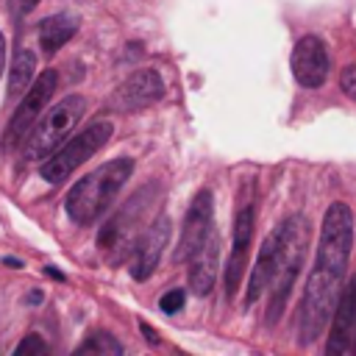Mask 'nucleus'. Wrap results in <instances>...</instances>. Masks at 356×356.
Instances as JSON below:
<instances>
[{
	"mask_svg": "<svg viewBox=\"0 0 356 356\" xmlns=\"http://www.w3.org/2000/svg\"><path fill=\"white\" fill-rule=\"evenodd\" d=\"M33 67L36 56L31 50H19L11 61V75H8V97H22L31 83H33Z\"/></svg>",
	"mask_w": 356,
	"mask_h": 356,
	"instance_id": "obj_16",
	"label": "nucleus"
},
{
	"mask_svg": "<svg viewBox=\"0 0 356 356\" xmlns=\"http://www.w3.org/2000/svg\"><path fill=\"white\" fill-rule=\"evenodd\" d=\"M353 248V211L348 203L334 200L323 217V234L317 248V261L309 273L300 309H298V342L312 345L323 325L331 320L337 300L342 295V278Z\"/></svg>",
	"mask_w": 356,
	"mask_h": 356,
	"instance_id": "obj_1",
	"label": "nucleus"
},
{
	"mask_svg": "<svg viewBox=\"0 0 356 356\" xmlns=\"http://www.w3.org/2000/svg\"><path fill=\"white\" fill-rule=\"evenodd\" d=\"M111 134H114V125L108 122V120H95V122H89L78 136H72L61 150H56L53 156H47L44 161H42V178L47 181V184H61V181H67L83 161H89L108 139H111Z\"/></svg>",
	"mask_w": 356,
	"mask_h": 356,
	"instance_id": "obj_5",
	"label": "nucleus"
},
{
	"mask_svg": "<svg viewBox=\"0 0 356 356\" xmlns=\"http://www.w3.org/2000/svg\"><path fill=\"white\" fill-rule=\"evenodd\" d=\"M217 259H220V245H217V236L211 231V236L203 242V248L189 259V289L197 295V298H206L214 286V278H217Z\"/></svg>",
	"mask_w": 356,
	"mask_h": 356,
	"instance_id": "obj_13",
	"label": "nucleus"
},
{
	"mask_svg": "<svg viewBox=\"0 0 356 356\" xmlns=\"http://www.w3.org/2000/svg\"><path fill=\"white\" fill-rule=\"evenodd\" d=\"M17 353H19V356H22V353H47V345H44L36 334H28V337L17 345Z\"/></svg>",
	"mask_w": 356,
	"mask_h": 356,
	"instance_id": "obj_20",
	"label": "nucleus"
},
{
	"mask_svg": "<svg viewBox=\"0 0 356 356\" xmlns=\"http://www.w3.org/2000/svg\"><path fill=\"white\" fill-rule=\"evenodd\" d=\"M275 256H278V231H273L264 239V245H261V250L256 256V267H253L250 281H248V298H245L248 303H253L256 298L264 295V289H270L273 270H275Z\"/></svg>",
	"mask_w": 356,
	"mask_h": 356,
	"instance_id": "obj_14",
	"label": "nucleus"
},
{
	"mask_svg": "<svg viewBox=\"0 0 356 356\" xmlns=\"http://www.w3.org/2000/svg\"><path fill=\"white\" fill-rule=\"evenodd\" d=\"M78 353H122V345L111 337V334H106V331H95V334H89V339L83 342V345H78Z\"/></svg>",
	"mask_w": 356,
	"mask_h": 356,
	"instance_id": "obj_17",
	"label": "nucleus"
},
{
	"mask_svg": "<svg viewBox=\"0 0 356 356\" xmlns=\"http://www.w3.org/2000/svg\"><path fill=\"white\" fill-rule=\"evenodd\" d=\"M83 111H86V100L81 95H67L50 111H44L25 139V159L44 161L47 156H53L56 147L72 134V128L78 125Z\"/></svg>",
	"mask_w": 356,
	"mask_h": 356,
	"instance_id": "obj_4",
	"label": "nucleus"
},
{
	"mask_svg": "<svg viewBox=\"0 0 356 356\" xmlns=\"http://www.w3.org/2000/svg\"><path fill=\"white\" fill-rule=\"evenodd\" d=\"M278 256H275V270L270 281V303H267V323H275L284 314L286 298L292 292V284L298 278V270L306 256L309 245V222L300 214L286 217L278 228Z\"/></svg>",
	"mask_w": 356,
	"mask_h": 356,
	"instance_id": "obj_3",
	"label": "nucleus"
},
{
	"mask_svg": "<svg viewBox=\"0 0 356 356\" xmlns=\"http://www.w3.org/2000/svg\"><path fill=\"white\" fill-rule=\"evenodd\" d=\"M56 83H58L56 70H44V72L31 83V89L22 95L17 111L11 114V120H8V125H6V134H3V147H6V150H8V147H17L19 142L28 139V134H31V128L36 125V120H39V114H42V106L50 100Z\"/></svg>",
	"mask_w": 356,
	"mask_h": 356,
	"instance_id": "obj_6",
	"label": "nucleus"
},
{
	"mask_svg": "<svg viewBox=\"0 0 356 356\" xmlns=\"http://www.w3.org/2000/svg\"><path fill=\"white\" fill-rule=\"evenodd\" d=\"M131 172H134V161L131 159H114V161L100 164L89 175H83L70 189V195L64 200L70 220H75L78 225L97 222L106 214V209L114 203V197L120 195V189L131 178Z\"/></svg>",
	"mask_w": 356,
	"mask_h": 356,
	"instance_id": "obj_2",
	"label": "nucleus"
},
{
	"mask_svg": "<svg viewBox=\"0 0 356 356\" xmlns=\"http://www.w3.org/2000/svg\"><path fill=\"white\" fill-rule=\"evenodd\" d=\"M211 236V192L200 189L189 206L186 222H184V234H181V245H178V261L192 259L203 242Z\"/></svg>",
	"mask_w": 356,
	"mask_h": 356,
	"instance_id": "obj_10",
	"label": "nucleus"
},
{
	"mask_svg": "<svg viewBox=\"0 0 356 356\" xmlns=\"http://www.w3.org/2000/svg\"><path fill=\"white\" fill-rule=\"evenodd\" d=\"M339 86H342V92H345L350 100H356V64H350V67L342 70V75H339Z\"/></svg>",
	"mask_w": 356,
	"mask_h": 356,
	"instance_id": "obj_19",
	"label": "nucleus"
},
{
	"mask_svg": "<svg viewBox=\"0 0 356 356\" xmlns=\"http://www.w3.org/2000/svg\"><path fill=\"white\" fill-rule=\"evenodd\" d=\"M292 75L300 86L317 89L331 72V56L320 36H300L292 47Z\"/></svg>",
	"mask_w": 356,
	"mask_h": 356,
	"instance_id": "obj_7",
	"label": "nucleus"
},
{
	"mask_svg": "<svg viewBox=\"0 0 356 356\" xmlns=\"http://www.w3.org/2000/svg\"><path fill=\"white\" fill-rule=\"evenodd\" d=\"M328 356H348L356 353V275L342 289L337 309L331 314V334L325 345Z\"/></svg>",
	"mask_w": 356,
	"mask_h": 356,
	"instance_id": "obj_8",
	"label": "nucleus"
},
{
	"mask_svg": "<svg viewBox=\"0 0 356 356\" xmlns=\"http://www.w3.org/2000/svg\"><path fill=\"white\" fill-rule=\"evenodd\" d=\"M75 31H78V19L72 14L44 17L39 22V44L44 47V53H56L75 36Z\"/></svg>",
	"mask_w": 356,
	"mask_h": 356,
	"instance_id": "obj_15",
	"label": "nucleus"
},
{
	"mask_svg": "<svg viewBox=\"0 0 356 356\" xmlns=\"http://www.w3.org/2000/svg\"><path fill=\"white\" fill-rule=\"evenodd\" d=\"M36 3H39V0H11V8H14L17 14H28Z\"/></svg>",
	"mask_w": 356,
	"mask_h": 356,
	"instance_id": "obj_21",
	"label": "nucleus"
},
{
	"mask_svg": "<svg viewBox=\"0 0 356 356\" xmlns=\"http://www.w3.org/2000/svg\"><path fill=\"white\" fill-rule=\"evenodd\" d=\"M170 239V220L167 217H159L153 220V225L142 234V239L136 242L134 248V259H131V275L136 281H145L153 275L161 253H164V245Z\"/></svg>",
	"mask_w": 356,
	"mask_h": 356,
	"instance_id": "obj_11",
	"label": "nucleus"
},
{
	"mask_svg": "<svg viewBox=\"0 0 356 356\" xmlns=\"http://www.w3.org/2000/svg\"><path fill=\"white\" fill-rule=\"evenodd\" d=\"M164 95V81L159 78L156 70H139L134 72L114 95V106L122 111H136L142 106L156 103Z\"/></svg>",
	"mask_w": 356,
	"mask_h": 356,
	"instance_id": "obj_12",
	"label": "nucleus"
},
{
	"mask_svg": "<svg viewBox=\"0 0 356 356\" xmlns=\"http://www.w3.org/2000/svg\"><path fill=\"white\" fill-rule=\"evenodd\" d=\"M184 300H186V292H184V289H170L167 295H161L159 306H161V312L175 314V312H181V309H184Z\"/></svg>",
	"mask_w": 356,
	"mask_h": 356,
	"instance_id": "obj_18",
	"label": "nucleus"
},
{
	"mask_svg": "<svg viewBox=\"0 0 356 356\" xmlns=\"http://www.w3.org/2000/svg\"><path fill=\"white\" fill-rule=\"evenodd\" d=\"M253 203H242V209L234 217V248H231V259L225 267V289L228 295L236 292L245 270H248V256H250V239H253Z\"/></svg>",
	"mask_w": 356,
	"mask_h": 356,
	"instance_id": "obj_9",
	"label": "nucleus"
},
{
	"mask_svg": "<svg viewBox=\"0 0 356 356\" xmlns=\"http://www.w3.org/2000/svg\"><path fill=\"white\" fill-rule=\"evenodd\" d=\"M3 67H6V39L0 33V72H3Z\"/></svg>",
	"mask_w": 356,
	"mask_h": 356,
	"instance_id": "obj_22",
	"label": "nucleus"
}]
</instances>
